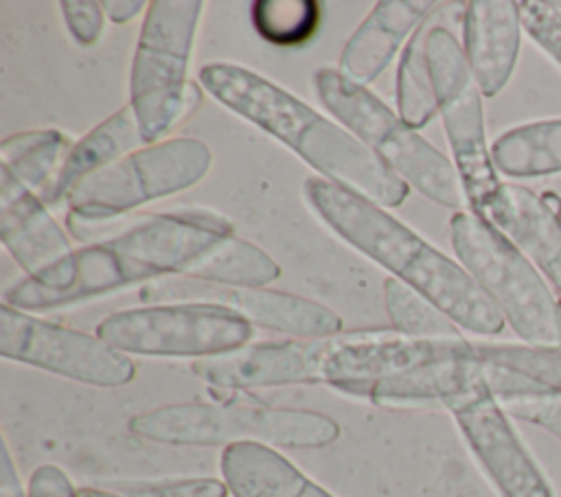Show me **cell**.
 <instances>
[{
  "label": "cell",
  "mask_w": 561,
  "mask_h": 497,
  "mask_svg": "<svg viewBox=\"0 0 561 497\" xmlns=\"http://www.w3.org/2000/svg\"><path fill=\"white\" fill-rule=\"evenodd\" d=\"M476 370L478 359L471 348L467 355L427 361L401 374L379 379L355 390L353 394L383 407L443 405L445 398L456 394L476 374Z\"/></svg>",
  "instance_id": "24"
},
{
  "label": "cell",
  "mask_w": 561,
  "mask_h": 497,
  "mask_svg": "<svg viewBox=\"0 0 561 497\" xmlns=\"http://www.w3.org/2000/svg\"><path fill=\"white\" fill-rule=\"evenodd\" d=\"M145 147L131 105L116 109L72 145L53 184L39 195L46 206H59L94 173Z\"/></svg>",
  "instance_id": "23"
},
{
  "label": "cell",
  "mask_w": 561,
  "mask_h": 497,
  "mask_svg": "<svg viewBox=\"0 0 561 497\" xmlns=\"http://www.w3.org/2000/svg\"><path fill=\"white\" fill-rule=\"evenodd\" d=\"M561 293V215L533 190L502 184L484 212Z\"/></svg>",
  "instance_id": "20"
},
{
  "label": "cell",
  "mask_w": 561,
  "mask_h": 497,
  "mask_svg": "<svg viewBox=\"0 0 561 497\" xmlns=\"http://www.w3.org/2000/svg\"><path fill=\"white\" fill-rule=\"evenodd\" d=\"M256 33L274 44L294 48L305 44L320 24V2L313 0H259L250 11Z\"/></svg>",
  "instance_id": "30"
},
{
  "label": "cell",
  "mask_w": 561,
  "mask_h": 497,
  "mask_svg": "<svg viewBox=\"0 0 561 497\" xmlns=\"http://www.w3.org/2000/svg\"><path fill=\"white\" fill-rule=\"evenodd\" d=\"M72 142L59 129L20 131L0 142V166L33 193L42 195L59 173Z\"/></svg>",
  "instance_id": "27"
},
{
  "label": "cell",
  "mask_w": 561,
  "mask_h": 497,
  "mask_svg": "<svg viewBox=\"0 0 561 497\" xmlns=\"http://www.w3.org/2000/svg\"><path fill=\"white\" fill-rule=\"evenodd\" d=\"M425 37L427 31L425 24H421L403 46L397 66V114L412 129H423L438 112L436 92L427 66Z\"/></svg>",
  "instance_id": "28"
},
{
  "label": "cell",
  "mask_w": 561,
  "mask_h": 497,
  "mask_svg": "<svg viewBox=\"0 0 561 497\" xmlns=\"http://www.w3.org/2000/svg\"><path fill=\"white\" fill-rule=\"evenodd\" d=\"M491 158L495 171L515 180L561 173V118L504 131L493 140Z\"/></svg>",
  "instance_id": "25"
},
{
  "label": "cell",
  "mask_w": 561,
  "mask_h": 497,
  "mask_svg": "<svg viewBox=\"0 0 561 497\" xmlns=\"http://www.w3.org/2000/svg\"><path fill=\"white\" fill-rule=\"evenodd\" d=\"M28 497H79V488L55 464H42L31 473Z\"/></svg>",
  "instance_id": "35"
},
{
  "label": "cell",
  "mask_w": 561,
  "mask_h": 497,
  "mask_svg": "<svg viewBox=\"0 0 561 497\" xmlns=\"http://www.w3.org/2000/svg\"><path fill=\"white\" fill-rule=\"evenodd\" d=\"M197 81L217 103L287 145L320 177L379 206H399L408 197L410 186L362 140L267 77L239 63L213 61L199 68Z\"/></svg>",
  "instance_id": "2"
},
{
  "label": "cell",
  "mask_w": 561,
  "mask_h": 497,
  "mask_svg": "<svg viewBox=\"0 0 561 497\" xmlns=\"http://www.w3.org/2000/svg\"><path fill=\"white\" fill-rule=\"evenodd\" d=\"M101 4L105 15L116 24H127L129 20L138 18L142 11L149 9V2L145 0H105Z\"/></svg>",
  "instance_id": "37"
},
{
  "label": "cell",
  "mask_w": 561,
  "mask_h": 497,
  "mask_svg": "<svg viewBox=\"0 0 561 497\" xmlns=\"http://www.w3.org/2000/svg\"><path fill=\"white\" fill-rule=\"evenodd\" d=\"M278 276L280 265L265 250L228 234L193 265L186 278L230 287H267Z\"/></svg>",
  "instance_id": "26"
},
{
  "label": "cell",
  "mask_w": 561,
  "mask_h": 497,
  "mask_svg": "<svg viewBox=\"0 0 561 497\" xmlns=\"http://www.w3.org/2000/svg\"><path fill=\"white\" fill-rule=\"evenodd\" d=\"M557 7H559V9H561V2H557Z\"/></svg>",
  "instance_id": "39"
},
{
  "label": "cell",
  "mask_w": 561,
  "mask_h": 497,
  "mask_svg": "<svg viewBox=\"0 0 561 497\" xmlns=\"http://www.w3.org/2000/svg\"><path fill=\"white\" fill-rule=\"evenodd\" d=\"M522 31L519 2H467L462 20V53L482 96H495L506 88L519 57Z\"/></svg>",
  "instance_id": "17"
},
{
  "label": "cell",
  "mask_w": 561,
  "mask_h": 497,
  "mask_svg": "<svg viewBox=\"0 0 561 497\" xmlns=\"http://www.w3.org/2000/svg\"><path fill=\"white\" fill-rule=\"evenodd\" d=\"M147 302H210L221 304L245 317L252 326L289 335L291 339H320L342 333V317L316 300L267 289L230 287L193 278H164L142 287Z\"/></svg>",
  "instance_id": "13"
},
{
  "label": "cell",
  "mask_w": 561,
  "mask_h": 497,
  "mask_svg": "<svg viewBox=\"0 0 561 497\" xmlns=\"http://www.w3.org/2000/svg\"><path fill=\"white\" fill-rule=\"evenodd\" d=\"M219 469L232 497H333L270 444H230Z\"/></svg>",
  "instance_id": "22"
},
{
  "label": "cell",
  "mask_w": 561,
  "mask_h": 497,
  "mask_svg": "<svg viewBox=\"0 0 561 497\" xmlns=\"http://www.w3.org/2000/svg\"><path fill=\"white\" fill-rule=\"evenodd\" d=\"M484 383L500 403L561 394V348L473 342Z\"/></svg>",
  "instance_id": "21"
},
{
  "label": "cell",
  "mask_w": 561,
  "mask_h": 497,
  "mask_svg": "<svg viewBox=\"0 0 561 497\" xmlns=\"http://www.w3.org/2000/svg\"><path fill=\"white\" fill-rule=\"evenodd\" d=\"M202 0H153L145 11L131 74L129 105L145 145L186 120L199 105V85L188 81Z\"/></svg>",
  "instance_id": "5"
},
{
  "label": "cell",
  "mask_w": 561,
  "mask_h": 497,
  "mask_svg": "<svg viewBox=\"0 0 561 497\" xmlns=\"http://www.w3.org/2000/svg\"><path fill=\"white\" fill-rule=\"evenodd\" d=\"M559 309H561V302H559Z\"/></svg>",
  "instance_id": "41"
},
{
  "label": "cell",
  "mask_w": 561,
  "mask_h": 497,
  "mask_svg": "<svg viewBox=\"0 0 561 497\" xmlns=\"http://www.w3.org/2000/svg\"><path fill=\"white\" fill-rule=\"evenodd\" d=\"M506 414L537 425L561 440V394L546 398H526V401H508L500 403Z\"/></svg>",
  "instance_id": "34"
},
{
  "label": "cell",
  "mask_w": 561,
  "mask_h": 497,
  "mask_svg": "<svg viewBox=\"0 0 561 497\" xmlns=\"http://www.w3.org/2000/svg\"><path fill=\"white\" fill-rule=\"evenodd\" d=\"M305 199L335 234L434 302L456 326L476 335L502 333L504 315L471 274L386 208L320 175L305 180Z\"/></svg>",
  "instance_id": "1"
},
{
  "label": "cell",
  "mask_w": 561,
  "mask_h": 497,
  "mask_svg": "<svg viewBox=\"0 0 561 497\" xmlns=\"http://www.w3.org/2000/svg\"><path fill=\"white\" fill-rule=\"evenodd\" d=\"M425 53L438 114L469 208L484 217L502 182L497 180L491 147L486 145L482 92L471 74L462 46L445 26L427 28Z\"/></svg>",
  "instance_id": "8"
},
{
  "label": "cell",
  "mask_w": 561,
  "mask_h": 497,
  "mask_svg": "<svg viewBox=\"0 0 561 497\" xmlns=\"http://www.w3.org/2000/svg\"><path fill=\"white\" fill-rule=\"evenodd\" d=\"M313 90L327 112L408 186L456 212L469 206L456 164L368 88L344 79L337 68H320L313 72Z\"/></svg>",
  "instance_id": "4"
},
{
  "label": "cell",
  "mask_w": 561,
  "mask_h": 497,
  "mask_svg": "<svg viewBox=\"0 0 561 497\" xmlns=\"http://www.w3.org/2000/svg\"><path fill=\"white\" fill-rule=\"evenodd\" d=\"M79 497H123V495L114 493L112 488H96V486H85V488H79Z\"/></svg>",
  "instance_id": "38"
},
{
  "label": "cell",
  "mask_w": 561,
  "mask_h": 497,
  "mask_svg": "<svg viewBox=\"0 0 561 497\" xmlns=\"http://www.w3.org/2000/svg\"><path fill=\"white\" fill-rule=\"evenodd\" d=\"M228 234H232V226L210 212H131L127 226L110 243L156 278H186L193 265Z\"/></svg>",
  "instance_id": "15"
},
{
  "label": "cell",
  "mask_w": 561,
  "mask_h": 497,
  "mask_svg": "<svg viewBox=\"0 0 561 497\" xmlns=\"http://www.w3.org/2000/svg\"><path fill=\"white\" fill-rule=\"evenodd\" d=\"M61 13L75 42L83 48L94 46L105 28V11L94 0H64Z\"/></svg>",
  "instance_id": "33"
},
{
  "label": "cell",
  "mask_w": 561,
  "mask_h": 497,
  "mask_svg": "<svg viewBox=\"0 0 561 497\" xmlns=\"http://www.w3.org/2000/svg\"><path fill=\"white\" fill-rule=\"evenodd\" d=\"M0 497H28V490H24L20 484L7 442H2L0 451Z\"/></svg>",
  "instance_id": "36"
},
{
  "label": "cell",
  "mask_w": 561,
  "mask_h": 497,
  "mask_svg": "<svg viewBox=\"0 0 561 497\" xmlns=\"http://www.w3.org/2000/svg\"><path fill=\"white\" fill-rule=\"evenodd\" d=\"M0 355L96 388H121L136 377L129 355L101 337L53 324L9 304H0Z\"/></svg>",
  "instance_id": "10"
},
{
  "label": "cell",
  "mask_w": 561,
  "mask_h": 497,
  "mask_svg": "<svg viewBox=\"0 0 561 497\" xmlns=\"http://www.w3.org/2000/svg\"><path fill=\"white\" fill-rule=\"evenodd\" d=\"M559 215H561V206H559Z\"/></svg>",
  "instance_id": "40"
},
{
  "label": "cell",
  "mask_w": 561,
  "mask_h": 497,
  "mask_svg": "<svg viewBox=\"0 0 561 497\" xmlns=\"http://www.w3.org/2000/svg\"><path fill=\"white\" fill-rule=\"evenodd\" d=\"M458 263L530 346L561 348V309L533 261L489 219L460 210L449 221Z\"/></svg>",
  "instance_id": "6"
},
{
  "label": "cell",
  "mask_w": 561,
  "mask_h": 497,
  "mask_svg": "<svg viewBox=\"0 0 561 497\" xmlns=\"http://www.w3.org/2000/svg\"><path fill=\"white\" fill-rule=\"evenodd\" d=\"M96 337L125 355L208 359L243 348L252 324L210 302H149L105 315Z\"/></svg>",
  "instance_id": "7"
},
{
  "label": "cell",
  "mask_w": 561,
  "mask_h": 497,
  "mask_svg": "<svg viewBox=\"0 0 561 497\" xmlns=\"http://www.w3.org/2000/svg\"><path fill=\"white\" fill-rule=\"evenodd\" d=\"M443 407L451 412L465 442L500 497H554L504 407L484 383L480 366L456 394L445 398Z\"/></svg>",
  "instance_id": "11"
},
{
  "label": "cell",
  "mask_w": 561,
  "mask_h": 497,
  "mask_svg": "<svg viewBox=\"0 0 561 497\" xmlns=\"http://www.w3.org/2000/svg\"><path fill=\"white\" fill-rule=\"evenodd\" d=\"M383 307L394 331L416 339H460L458 326L425 296L394 276L383 280Z\"/></svg>",
  "instance_id": "29"
},
{
  "label": "cell",
  "mask_w": 561,
  "mask_h": 497,
  "mask_svg": "<svg viewBox=\"0 0 561 497\" xmlns=\"http://www.w3.org/2000/svg\"><path fill=\"white\" fill-rule=\"evenodd\" d=\"M136 438L175 447H230L261 442L274 449H322L340 438L331 416L298 407L237 403H171L127 423Z\"/></svg>",
  "instance_id": "3"
},
{
  "label": "cell",
  "mask_w": 561,
  "mask_h": 497,
  "mask_svg": "<svg viewBox=\"0 0 561 497\" xmlns=\"http://www.w3.org/2000/svg\"><path fill=\"white\" fill-rule=\"evenodd\" d=\"M434 7L436 2L416 0L377 2L346 39L337 59V72L364 88L373 83L392 63L412 33L425 24Z\"/></svg>",
  "instance_id": "19"
},
{
  "label": "cell",
  "mask_w": 561,
  "mask_h": 497,
  "mask_svg": "<svg viewBox=\"0 0 561 497\" xmlns=\"http://www.w3.org/2000/svg\"><path fill=\"white\" fill-rule=\"evenodd\" d=\"M112 490L123 497H228L226 482L215 477L118 482L112 484Z\"/></svg>",
  "instance_id": "31"
},
{
  "label": "cell",
  "mask_w": 561,
  "mask_h": 497,
  "mask_svg": "<svg viewBox=\"0 0 561 497\" xmlns=\"http://www.w3.org/2000/svg\"><path fill=\"white\" fill-rule=\"evenodd\" d=\"M0 239L13 261L35 276L72 252L64 228L37 193L0 166Z\"/></svg>",
  "instance_id": "18"
},
{
  "label": "cell",
  "mask_w": 561,
  "mask_h": 497,
  "mask_svg": "<svg viewBox=\"0 0 561 497\" xmlns=\"http://www.w3.org/2000/svg\"><path fill=\"white\" fill-rule=\"evenodd\" d=\"M156 280V276L121 254L110 241L72 250L35 276H26L2 293V304L26 313L66 309L118 289Z\"/></svg>",
  "instance_id": "14"
},
{
  "label": "cell",
  "mask_w": 561,
  "mask_h": 497,
  "mask_svg": "<svg viewBox=\"0 0 561 497\" xmlns=\"http://www.w3.org/2000/svg\"><path fill=\"white\" fill-rule=\"evenodd\" d=\"M522 26L528 37L561 68V9L557 2H519Z\"/></svg>",
  "instance_id": "32"
},
{
  "label": "cell",
  "mask_w": 561,
  "mask_h": 497,
  "mask_svg": "<svg viewBox=\"0 0 561 497\" xmlns=\"http://www.w3.org/2000/svg\"><path fill=\"white\" fill-rule=\"evenodd\" d=\"M213 151L197 138L145 145L88 177L70 197L68 215L101 219L129 215L142 204L195 186L210 171Z\"/></svg>",
  "instance_id": "9"
},
{
  "label": "cell",
  "mask_w": 561,
  "mask_h": 497,
  "mask_svg": "<svg viewBox=\"0 0 561 497\" xmlns=\"http://www.w3.org/2000/svg\"><path fill=\"white\" fill-rule=\"evenodd\" d=\"M191 370L204 383L230 390L318 383L316 339L245 344L219 357L197 359L191 363Z\"/></svg>",
  "instance_id": "16"
},
{
  "label": "cell",
  "mask_w": 561,
  "mask_h": 497,
  "mask_svg": "<svg viewBox=\"0 0 561 497\" xmlns=\"http://www.w3.org/2000/svg\"><path fill=\"white\" fill-rule=\"evenodd\" d=\"M473 342L416 339L394 328H370L337 333L316 339V377L340 392L355 390L386 377L401 374L421 363L467 355Z\"/></svg>",
  "instance_id": "12"
}]
</instances>
